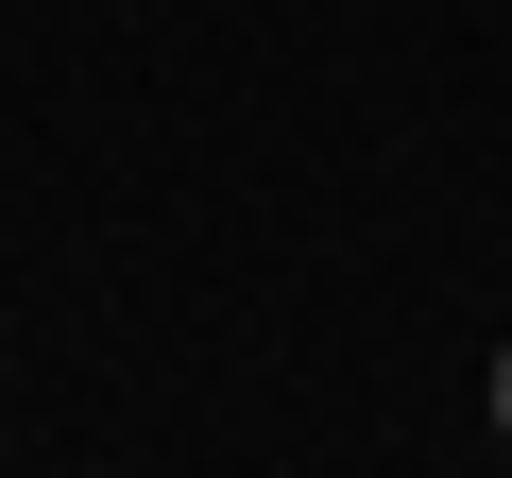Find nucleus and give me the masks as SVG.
Returning <instances> with one entry per match:
<instances>
[{"label": "nucleus", "mask_w": 512, "mask_h": 478, "mask_svg": "<svg viewBox=\"0 0 512 478\" xmlns=\"http://www.w3.org/2000/svg\"><path fill=\"white\" fill-rule=\"evenodd\" d=\"M495 410H512V359H495Z\"/></svg>", "instance_id": "nucleus-1"}]
</instances>
